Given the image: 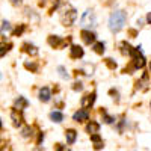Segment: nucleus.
<instances>
[{
  "label": "nucleus",
  "mask_w": 151,
  "mask_h": 151,
  "mask_svg": "<svg viewBox=\"0 0 151 151\" xmlns=\"http://www.w3.org/2000/svg\"><path fill=\"white\" fill-rule=\"evenodd\" d=\"M125 20H127V14L124 11H115L112 12V15L109 18V27L112 32H119L124 24H125Z\"/></svg>",
  "instance_id": "f257e3e1"
},
{
  "label": "nucleus",
  "mask_w": 151,
  "mask_h": 151,
  "mask_svg": "<svg viewBox=\"0 0 151 151\" xmlns=\"http://www.w3.org/2000/svg\"><path fill=\"white\" fill-rule=\"evenodd\" d=\"M11 118H12V121H14V125H15V127L21 125V122H23V116H21V112H20V110H17V109L12 110V112H11Z\"/></svg>",
  "instance_id": "6e6552de"
},
{
  "label": "nucleus",
  "mask_w": 151,
  "mask_h": 151,
  "mask_svg": "<svg viewBox=\"0 0 151 151\" xmlns=\"http://www.w3.org/2000/svg\"><path fill=\"white\" fill-rule=\"evenodd\" d=\"M76 18H77V11L74 8H71L70 5H67L60 9V21L64 26H71Z\"/></svg>",
  "instance_id": "f03ea898"
},
{
  "label": "nucleus",
  "mask_w": 151,
  "mask_h": 151,
  "mask_svg": "<svg viewBox=\"0 0 151 151\" xmlns=\"http://www.w3.org/2000/svg\"><path fill=\"white\" fill-rule=\"evenodd\" d=\"M139 48L141 47H137L136 50H134V53H133V60H134V68H142L144 65H145V58L139 53Z\"/></svg>",
  "instance_id": "20e7f679"
},
{
  "label": "nucleus",
  "mask_w": 151,
  "mask_h": 151,
  "mask_svg": "<svg viewBox=\"0 0 151 151\" xmlns=\"http://www.w3.org/2000/svg\"><path fill=\"white\" fill-rule=\"evenodd\" d=\"M5 30H11V24H9V21H6V20L2 21V32H5Z\"/></svg>",
  "instance_id": "5701e85b"
},
{
  "label": "nucleus",
  "mask_w": 151,
  "mask_h": 151,
  "mask_svg": "<svg viewBox=\"0 0 151 151\" xmlns=\"http://www.w3.org/2000/svg\"><path fill=\"white\" fill-rule=\"evenodd\" d=\"M103 116H104V122H106V124H112L113 121H115V118H112V116H109V115H106V113H104V115H103Z\"/></svg>",
  "instance_id": "b1692460"
},
{
  "label": "nucleus",
  "mask_w": 151,
  "mask_h": 151,
  "mask_svg": "<svg viewBox=\"0 0 151 151\" xmlns=\"http://www.w3.org/2000/svg\"><path fill=\"white\" fill-rule=\"evenodd\" d=\"M50 119H52L53 122H62V121H64V113L53 110L52 113H50Z\"/></svg>",
  "instance_id": "dca6fc26"
},
{
  "label": "nucleus",
  "mask_w": 151,
  "mask_h": 151,
  "mask_svg": "<svg viewBox=\"0 0 151 151\" xmlns=\"http://www.w3.org/2000/svg\"><path fill=\"white\" fill-rule=\"evenodd\" d=\"M50 98H52V91L48 89V88H41V91H40V100L44 103L50 101Z\"/></svg>",
  "instance_id": "1a4fd4ad"
},
{
  "label": "nucleus",
  "mask_w": 151,
  "mask_h": 151,
  "mask_svg": "<svg viewBox=\"0 0 151 151\" xmlns=\"http://www.w3.org/2000/svg\"><path fill=\"white\" fill-rule=\"evenodd\" d=\"M65 41H62L59 36H50L48 38V44L52 45V47H55V48H59V47H62V44H64Z\"/></svg>",
  "instance_id": "ddd939ff"
},
{
  "label": "nucleus",
  "mask_w": 151,
  "mask_h": 151,
  "mask_svg": "<svg viewBox=\"0 0 151 151\" xmlns=\"http://www.w3.org/2000/svg\"><path fill=\"white\" fill-rule=\"evenodd\" d=\"M94 101H95V94H94V92H92V94H88V95H85V97L82 98V107H83V109L91 107V106L94 104Z\"/></svg>",
  "instance_id": "423d86ee"
},
{
  "label": "nucleus",
  "mask_w": 151,
  "mask_h": 151,
  "mask_svg": "<svg viewBox=\"0 0 151 151\" xmlns=\"http://www.w3.org/2000/svg\"><path fill=\"white\" fill-rule=\"evenodd\" d=\"M58 71H59V76L62 79H68V74H67V71H65V68L64 67H59L58 68Z\"/></svg>",
  "instance_id": "aec40b11"
},
{
  "label": "nucleus",
  "mask_w": 151,
  "mask_h": 151,
  "mask_svg": "<svg viewBox=\"0 0 151 151\" xmlns=\"http://www.w3.org/2000/svg\"><path fill=\"white\" fill-rule=\"evenodd\" d=\"M150 71H151V62H150Z\"/></svg>",
  "instance_id": "7c9ffc66"
},
{
  "label": "nucleus",
  "mask_w": 151,
  "mask_h": 151,
  "mask_svg": "<svg viewBox=\"0 0 151 151\" xmlns=\"http://www.w3.org/2000/svg\"><path fill=\"white\" fill-rule=\"evenodd\" d=\"M134 50H136V48H133L130 44H127V42H121V52H122V55H129V56H133Z\"/></svg>",
  "instance_id": "f8f14e48"
},
{
  "label": "nucleus",
  "mask_w": 151,
  "mask_h": 151,
  "mask_svg": "<svg viewBox=\"0 0 151 151\" xmlns=\"http://www.w3.org/2000/svg\"><path fill=\"white\" fill-rule=\"evenodd\" d=\"M56 150H58V151H71L70 148H67V147H64V145H60V144L56 145Z\"/></svg>",
  "instance_id": "393cba45"
},
{
  "label": "nucleus",
  "mask_w": 151,
  "mask_h": 151,
  "mask_svg": "<svg viewBox=\"0 0 151 151\" xmlns=\"http://www.w3.org/2000/svg\"><path fill=\"white\" fill-rule=\"evenodd\" d=\"M106 65H107L110 70H115V68H116V64L113 62V59H106Z\"/></svg>",
  "instance_id": "4be33fe9"
},
{
  "label": "nucleus",
  "mask_w": 151,
  "mask_h": 151,
  "mask_svg": "<svg viewBox=\"0 0 151 151\" xmlns=\"http://www.w3.org/2000/svg\"><path fill=\"white\" fill-rule=\"evenodd\" d=\"M23 47H24V52H26V53H29V55H32V56L38 55V48H36L35 45H32V44H24Z\"/></svg>",
  "instance_id": "a211bd4d"
},
{
  "label": "nucleus",
  "mask_w": 151,
  "mask_h": 151,
  "mask_svg": "<svg viewBox=\"0 0 151 151\" xmlns=\"http://www.w3.org/2000/svg\"><path fill=\"white\" fill-rule=\"evenodd\" d=\"M88 118H89V112H88L86 109H82L79 112H76L73 115V119L77 121V122H82V121H86Z\"/></svg>",
  "instance_id": "39448f33"
},
{
  "label": "nucleus",
  "mask_w": 151,
  "mask_h": 151,
  "mask_svg": "<svg viewBox=\"0 0 151 151\" xmlns=\"http://www.w3.org/2000/svg\"><path fill=\"white\" fill-rule=\"evenodd\" d=\"M65 137H67V142H68V144H74V142H76V137H77V132L73 130V129H70V130L65 132Z\"/></svg>",
  "instance_id": "2eb2a0df"
},
{
  "label": "nucleus",
  "mask_w": 151,
  "mask_h": 151,
  "mask_svg": "<svg viewBox=\"0 0 151 151\" xmlns=\"http://www.w3.org/2000/svg\"><path fill=\"white\" fill-rule=\"evenodd\" d=\"M26 106H27V100L24 98V97H18L15 100V103H14V109H17V110H21V109H24Z\"/></svg>",
  "instance_id": "4468645a"
},
{
  "label": "nucleus",
  "mask_w": 151,
  "mask_h": 151,
  "mask_svg": "<svg viewBox=\"0 0 151 151\" xmlns=\"http://www.w3.org/2000/svg\"><path fill=\"white\" fill-rule=\"evenodd\" d=\"M94 52L98 55H103L104 53V44L103 42H95L94 44Z\"/></svg>",
  "instance_id": "6ab92c4d"
},
{
  "label": "nucleus",
  "mask_w": 151,
  "mask_h": 151,
  "mask_svg": "<svg viewBox=\"0 0 151 151\" xmlns=\"http://www.w3.org/2000/svg\"><path fill=\"white\" fill-rule=\"evenodd\" d=\"M147 20H148V23H150V24H151V12H150V14H148V15H147Z\"/></svg>",
  "instance_id": "c756f323"
},
{
  "label": "nucleus",
  "mask_w": 151,
  "mask_h": 151,
  "mask_svg": "<svg viewBox=\"0 0 151 151\" xmlns=\"http://www.w3.org/2000/svg\"><path fill=\"white\" fill-rule=\"evenodd\" d=\"M80 26L86 27V26H95V15L91 9H88L83 12V15L80 18Z\"/></svg>",
  "instance_id": "7ed1b4c3"
},
{
  "label": "nucleus",
  "mask_w": 151,
  "mask_h": 151,
  "mask_svg": "<svg viewBox=\"0 0 151 151\" xmlns=\"http://www.w3.org/2000/svg\"><path fill=\"white\" fill-rule=\"evenodd\" d=\"M82 40L85 44H91L95 41V33H92L91 30H82Z\"/></svg>",
  "instance_id": "0eeeda50"
},
{
  "label": "nucleus",
  "mask_w": 151,
  "mask_h": 151,
  "mask_svg": "<svg viewBox=\"0 0 151 151\" xmlns=\"http://www.w3.org/2000/svg\"><path fill=\"white\" fill-rule=\"evenodd\" d=\"M9 2H11L12 5H15V6H18V5H21V3H23V0H9Z\"/></svg>",
  "instance_id": "cd10ccee"
},
{
  "label": "nucleus",
  "mask_w": 151,
  "mask_h": 151,
  "mask_svg": "<svg viewBox=\"0 0 151 151\" xmlns=\"http://www.w3.org/2000/svg\"><path fill=\"white\" fill-rule=\"evenodd\" d=\"M83 56V48L80 45H73L71 47V58L73 59H79Z\"/></svg>",
  "instance_id": "9b49d317"
},
{
  "label": "nucleus",
  "mask_w": 151,
  "mask_h": 151,
  "mask_svg": "<svg viewBox=\"0 0 151 151\" xmlns=\"http://www.w3.org/2000/svg\"><path fill=\"white\" fill-rule=\"evenodd\" d=\"M21 134H23V137H29V136H32V129H30V127H26V129H23Z\"/></svg>",
  "instance_id": "412c9836"
},
{
  "label": "nucleus",
  "mask_w": 151,
  "mask_h": 151,
  "mask_svg": "<svg viewBox=\"0 0 151 151\" xmlns=\"http://www.w3.org/2000/svg\"><path fill=\"white\" fill-rule=\"evenodd\" d=\"M91 141L95 144V145H94L95 150H101V148H103V141H101V137H100L98 134H92V136H91Z\"/></svg>",
  "instance_id": "f3484780"
},
{
  "label": "nucleus",
  "mask_w": 151,
  "mask_h": 151,
  "mask_svg": "<svg viewBox=\"0 0 151 151\" xmlns=\"http://www.w3.org/2000/svg\"><path fill=\"white\" fill-rule=\"evenodd\" d=\"M98 130H100V125H98V122H95V121H91L89 124L86 125V132L89 133L91 136H92V134H97Z\"/></svg>",
  "instance_id": "9d476101"
},
{
  "label": "nucleus",
  "mask_w": 151,
  "mask_h": 151,
  "mask_svg": "<svg viewBox=\"0 0 151 151\" xmlns=\"http://www.w3.org/2000/svg\"><path fill=\"white\" fill-rule=\"evenodd\" d=\"M24 67H26L27 70H33V71L36 70V65H35V64H29V62H26V64H24Z\"/></svg>",
  "instance_id": "bb28decb"
},
{
  "label": "nucleus",
  "mask_w": 151,
  "mask_h": 151,
  "mask_svg": "<svg viewBox=\"0 0 151 151\" xmlns=\"http://www.w3.org/2000/svg\"><path fill=\"white\" fill-rule=\"evenodd\" d=\"M73 89H74V91H82V89H83V86H82V83L79 82V83H74Z\"/></svg>",
  "instance_id": "a878e982"
},
{
  "label": "nucleus",
  "mask_w": 151,
  "mask_h": 151,
  "mask_svg": "<svg viewBox=\"0 0 151 151\" xmlns=\"http://www.w3.org/2000/svg\"><path fill=\"white\" fill-rule=\"evenodd\" d=\"M150 106H151V103H150Z\"/></svg>",
  "instance_id": "2f4dec72"
},
{
  "label": "nucleus",
  "mask_w": 151,
  "mask_h": 151,
  "mask_svg": "<svg viewBox=\"0 0 151 151\" xmlns=\"http://www.w3.org/2000/svg\"><path fill=\"white\" fill-rule=\"evenodd\" d=\"M23 30H24V26H20V27H17V30H15V35H20Z\"/></svg>",
  "instance_id": "c85d7f7f"
}]
</instances>
